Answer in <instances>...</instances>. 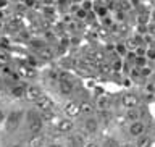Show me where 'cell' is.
Here are the masks:
<instances>
[{
    "mask_svg": "<svg viewBox=\"0 0 155 147\" xmlns=\"http://www.w3.org/2000/svg\"><path fill=\"white\" fill-rule=\"evenodd\" d=\"M145 133V125L142 123L140 120L137 121H131L129 125V134L133 136V138H140V136H144Z\"/></svg>",
    "mask_w": 155,
    "mask_h": 147,
    "instance_id": "obj_8",
    "label": "cell"
},
{
    "mask_svg": "<svg viewBox=\"0 0 155 147\" xmlns=\"http://www.w3.org/2000/svg\"><path fill=\"white\" fill-rule=\"evenodd\" d=\"M147 57H149V58H155V50H149Z\"/></svg>",
    "mask_w": 155,
    "mask_h": 147,
    "instance_id": "obj_21",
    "label": "cell"
},
{
    "mask_svg": "<svg viewBox=\"0 0 155 147\" xmlns=\"http://www.w3.org/2000/svg\"><path fill=\"white\" fill-rule=\"evenodd\" d=\"M44 95L42 89L36 84H29L26 86V91H24V99L29 100V102H37L41 97Z\"/></svg>",
    "mask_w": 155,
    "mask_h": 147,
    "instance_id": "obj_4",
    "label": "cell"
},
{
    "mask_svg": "<svg viewBox=\"0 0 155 147\" xmlns=\"http://www.w3.org/2000/svg\"><path fill=\"white\" fill-rule=\"evenodd\" d=\"M82 128H84V133L86 134H95L97 129H99V121H97L95 118H92V116H89V118L84 121Z\"/></svg>",
    "mask_w": 155,
    "mask_h": 147,
    "instance_id": "obj_10",
    "label": "cell"
},
{
    "mask_svg": "<svg viewBox=\"0 0 155 147\" xmlns=\"http://www.w3.org/2000/svg\"><path fill=\"white\" fill-rule=\"evenodd\" d=\"M3 7H7V0H0V10H2Z\"/></svg>",
    "mask_w": 155,
    "mask_h": 147,
    "instance_id": "obj_22",
    "label": "cell"
},
{
    "mask_svg": "<svg viewBox=\"0 0 155 147\" xmlns=\"http://www.w3.org/2000/svg\"><path fill=\"white\" fill-rule=\"evenodd\" d=\"M107 147H120V145H118V142H116L115 139H108L107 141Z\"/></svg>",
    "mask_w": 155,
    "mask_h": 147,
    "instance_id": "obj_19",
    "label": "cell"
},
{
    "mask_svg": "<svg viewBox=\"0 0 155 147\" xmlns=\"http://www.w3.org/2000/svg\"><path fill=\"white\" fill-rule=\"evenodd\" d=\"M79 109H81V113H86L87 116H91L94 113V107L89 102H79Z\"/></svg>",
    "mask_w": 155,
    "mask_h": 147,
    "instance_id": "obj_16",
    "label": "cell"
},
{
    "mask_svg": "<svg viewBox=\"0 0 155 147\" xmlns=\"http://www.w3.org/2000/svg\"><path fill=\"white\" fill-rule=\"evenodd\" d=\"M42 126H44L42 118H41L37 113L31 112V113H29V116H28V128H29V131H31L32 134H39V133L42 131Z\"/></svg>",
    "mask_w": 155,
    "mask_h": 147,
    "instance_id": "obj_3",
    "label": "cell"
},
{
    "mask_svg": "<svg viewBox=\"0 0 155 147\" xmlns=\"http://www.w3.org/2000/svg\"><path fill=\"white\" fill-rule=\"evenodd\" d=\"M34 104H36V109L41 112V113H44V112H52V110H53V100H52L48 95H42L41 99H39L37 102H34Z\"/></svg>",
    "mask_w": 155,
    "mask_h": 147,
    "instance_id": "obj_6",
    "label": "cell"
},
{
    "mask_svg": "<svg viewBox=\"0 0 155 147\" xmlns=\"http://www.w3.org/2000/svg\"><path fill=\"white\" fill-rule=\"evenodd\" d=\"M21 118H23V112H18V110L12 112V113L5 118V123H7V131H10V133L16 131L19 128V125H21Z\"/></svg>",
    "mask_w": 155,
    "mask_h": 147,
    "instance_id": "obj_1",
    "label": "cell"
},
{
    "mask_svg": "<svg viewBox=\"0 0 155 147\" xmlns=\"http://www.w3.org/2000/svg\"><path fill=\"white\" fill-rule=\"evenodd\" d=\"M74 2H81V0H74Z\"/></svg>",
    "mask_w": 155,
    "mask_h": 147,
    "instance_id": "obj_27",
    "label": "cell"
},
{
    "mask_svg": "<svg viewBox=\"0 0 155 147\" xmlns=\"http://www.w3.org/2000/svg\"><path fill=\"white\" fill-rule=\"evenodd\" d=\"M44 145V136L39 134H32V138L28 141V147H42Z\"/></svg>",
    "mask_w": 155,
    "mask_h": 147,
    "instance_id": "obj_13",
    "label": "cell"
},
{
    "mask_svg": "<svg viewBox=\"0 0 155 147\" xmlns=\"http://www.w3.org/2000/svg\"><path fill=\"white\" fill-rule=\"evenodd\" d=\"M24 91H26V84H15V86H12V95L13 97H24Z\"/></svg>",
    "mask_w": 155,
    "mask_h": 147,
    "instance_id": "obj_14",
    "label": "cell"
},
{
    "mask_svg": "<svg viewBox=\"0 0 155 147\" xmlns=\"http://www.w3.org/2000/svg\"><path fill=\"white\" fill-rule=\"evenodd\" d=\"M2 18H3V12L0 10V19H2Z\"/></svg>",
    "mask_w": 155,
    "mask_h": 147,
    "instance_id": "obj_25",
    "label": "cell"
},
{
    "mask_svg": "<svg viewBox=\"0 0 155 147\" xmlns=\"http://www.w3.org/2000/svg\"><path fill=\"white\" fill-rule=\"evenodd\" d=\"M8 63H10V53L7 50H2V48H0V68L8 66Z\"/></svg>",
    "mask_w": 155,
    "mask_h": 147,
    "instance_id": "obj_17",
    "label": "cell"
},
{
    "mask_svg": "<svg viewBox=\"0 0 155 147\" xmlns=\"http://www.w3.org/2000/svg\"><path fill=\"white\" fill-rule=\"evenodd\" d=\"M139 97L136 95V94H133V92H126V94H123L120 97V104H121V107L123 109H126V110H131V109H137L139 107Z\"/></svg>",
    "mask_w": 155,
    "mask_h": 147,
    "instance_id": "obj_2",
    "label": "cell"
},
{
    "mask_svg": "<svg viewBox=\"0 0 155 147\" xmlns=\"http://www.w3.org/2000/svg\"><path fill=\"white\" fill-rule=\"evenodd\" d=\"M16 71H18V76L26 78V79H32V78L36 76V71H34L29 65H18Z\"/></svg>",
    "mask_w": 155,
    "mask_h": 147,
    "instance_id": "obj_11",
    "label": "cell"
},
{
    "mask_svg": "<svg viewBox=\"0 0 155 147\" xmlns=\"http://www.w3.org/2000/svg\"><path fill=\"white\" fill-rule=\"evenodd\" d=\"M39 55L42 58H52V50L50 48H39Z\"/></svg>",
    "mask_w": 155,
    "mask_h": 147,
    "instance_id": "obj_18",
    "label": "cell"
},
{
    "mask_svg": "<svg viewBox=\"0 0 155 147\" xmlns=\"http://www.w3.org/2000/svg\"><path fill=\"white\" fill-rule=\"evenodd\" d=\"M140 115H142V112H140V110L131 109V110H128V113H126V118L131 120V121H137V120H140Z\"/></svg>",
    "mask_w": 155,
    "mask_h": 147,
    "instance_id": "obj_15",
    "label": "cell"
},
{
    "mask_svg": "<svg viewBox=\"0 0 155 147\" xmlns=\"http://www.w3.org/2000/svg\"><path fill=\"white\" fill-rule=\"evenodd\" d=\"M5 118H7V115L3 113V110H0V123H3Z\"/></svg>",
    "mask_w": 155,
    "mask_h": 147,
    "instance_id": "obj_20",
    "label": "cell"
},
{
    "mask_svg": "<svg viewBox=\"0 0 155 147\" xmlns=\"http://www.w3.org/2000/svg\"><path fill=\"white\" fill-rule=\"evenodd\" d=\"M63 112H65V115L68 116V118H78V116L81 115V109H79V102L76 100H70L66 102L65 107H63Z\"/></svg>",
    "mask_w": 155,
    "mask_h": 147,
    "instance_id": "obj_5",
    "label": "cell"
},
{
    "mask_svg": "<svg viewBox=\"0 0 155 147\" xmlns=\"http://www.w3.org/2000/svg\"><path fill=\"white\" fill-rule=\"evenodd\" d=\"M84 147H99L95 142H89V144H84Z\"/></svg>",
    "mask_w": 155,
    "mask_h": 147,
    "instance_id": "obj_23",
    "label": "cell"
},
{
    "mask_svg": "<svg viewBox=\"0 0 155 147\" xmlns=\"http://www.w3.org/2000/svg\"><path fill=\"white\" fill-rule=\"evenodd\" d=\"M73 129H74V123H73V120H70V118L58 120V123H57V131H58V133L68 134V133H71Z\"/></svg>",
    "mask_w": 155,
    "mask_h": 147,
    "instance_id": "obj_9",
    "label": "cell"
},
{
    "mask_svg": "<svg viewBox=\"0 0 155 147\" xmlns=\"http://www.w3.org/2000/svg\"><path fill=\"white\" fill-rule=\"evenodd\" d=\"M120 147H136V145H133V144H124V145H120Z\"/></svg>",
    "mask_w": 155,
    "mask_h": 147,
    "instance_id": "obj_24",
    "label": "cell"
},
{
    "mask_svg": "<svg viewBox=\"0 0 155 147\" xmlns=\"http://www.w3.org/2000/svg\"><path fill=\"white\" fill-rule=\"evenodd\" d=\"M73 91H74V84L70 81V79H66V78H61L60 82H58V92H60L61 95H71L73 94Z\"/></svg>",
    "mask_w": 155,
    "mask_h": 147,
    "instance_id": "obj_7",
    "label": "cell"
},
{
    "mask_svg": "<svg viewBox=\"0 0 155 147\" xmlns=\"http://www.w3.org/2000/svg\"><path fill=\"white\" fill-rule=\"evenodd\" d=\"M47 147H58V145H55V144H52V145H47Z\"/></svg>",
    "mask_w": 155,
    "mask_h": 147,
    "instance_id": "obj_26",
    "label": "cell"
},
{
    "mask_svg": "<svg viewBox=\"0 0 155 147\" xmlns=\"http://www.w3.org/2000/svg\"><path fill=\"white\" fill-rule=\"evenodd\" d=\"M0 99H2V94H0Z\"/></svg>",
    "mask_w": 155,
    "mask_h": 147,
    "instance_id": "obj_28",
    "label": "cell"
},
{
    "mask_svg": "<svg viewBox=\"0 0 155 147\" xmlns=\"http://www.w3.org/2000/svg\"><path fill=\"white\" fill-rule=\"evenodd\" d=\"M110 105H111V100H110V97H107V95H102L97 99V109H99L100 112H107L110 109Z\"/></svg>",
    "mask_w": 155,
    "mask_h": 147,
    "instance_id": "obj_12",
    "label": "cell"
}]
</instances>
